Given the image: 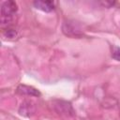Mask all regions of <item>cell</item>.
I'll return each mask as SVG.
<instances>
[{
  "label": "cell",
  "instance_id": "5",
  "mask_svg": "<svg viewBox=\"0 0 120 120\" xmlns=\"http://www.w3.org/2000/svg\"><path fill=\"white\" fill-rule=\"evenodd\" d=\"M16 93L23 96H29V97H39L40 92L30 85H25V84H20L16 88Z\"/></svg>",
  "mask_w": 120,
  "mask_h": 120
},
{
  "label": "cell",
  "instance_id": "1",
  "mask_svg": "<svg viewBox=\"0 0 120 120\" xmlns=\"http://www.w3.org/2000/svg\"><path fill=\"white\" fill-rule=\"evenodd\" d=\"M18 10V6L14 1H5L1 5V23L2 26H10L13 22L16 13Z\"/></svg>",
  "mask_w": 120,
  "mask_h": 120
},
{
  "label": "cell",
  "instance_id": "7",
  "mask_svg": "<svg viewBox=\"0 0 120 120\" xmlns=\"http://www.w3.org/2000/svg\"><path fill=\"white\" fill-rule=\"evenodd\" d=\"M3 33H4L5 37L8 38H14L17 36V31H16V29L12 28L11 26L7 27V28L4 30Z\"/></svg>",
  "mask_w": 120,
  "mask_h": 120
},
{
  "label": "cell",
  "instance_id": "3",
  "mask_svg": "<svg viewBox=\"0 0 120 120\" xmlns=\"http://www.w3.org/2000/svg\"><path fill=\"white\" fill-rule=\"evenodd\" d=\"M62 30L65 35L69 37H79L82 35V28L74 21H67L63 23Z\"/></svg>",
  "mask_w": 120,
  "mask_h": 120
},
{
  "label": "cell",
  "instance_id": "2",
  "mask_svg": "<svg viewBox=\"0 0 120 120\" xmlns=\"http://www.w3.org/2000/svg\"><path fill=\"white\" fill-rule=\"evenodd\" d=\"M52 108L60 115L73 116L75 114V112H74L71 104L65 100H53Z\"/></svg>",
  "mask_w": 120,
  "mask_h": 120
},
{
  "label": "cell",
  "instance_id": "4",
  "mask_svg": "<svg viewBox=\"0 0 120 120\" xmlns=\"http://www.w3.org/2000/svg\"><path fill=\"white\" fill-rule=\"evenodd\" d=\"M36 110H37L36 103L33 100L25 99L21 103L19 107V113L22 116L30 117L36 112Z\"/></svg>",
  "mask_w": 120,
  "mask_h": 120
},
{
  "label": "cell",
  "instance_id": "8",
  "mask_svg": "<svg viewBox=\"0 0 120 120\" xmlns=\"http://www.w3.org/2000/svg\"><path fill=\"white\" fill-rule=\"evenodd\" d=\"M112 57L117 61H120V47L117 46L112 47Z\"/></svg>",
  "mask_w": 120,
  "mask_h": 120
},
{
  "label": "cell",
  "instance_id": "6",
  "mask_svg": "<svg viewBox=\"0 0 120 120\" xmlns=\"http://www.w3.org/2000/svg\"><path fill=\"white\" fill-rule=\"evenodd\" d=\"M37 9L42 10L44 12H51L55 8V3L52 1H35L33 3Z\"/></svg>",
  "mask_w": 120,
  "mask_h": 120
}]
</instances>
